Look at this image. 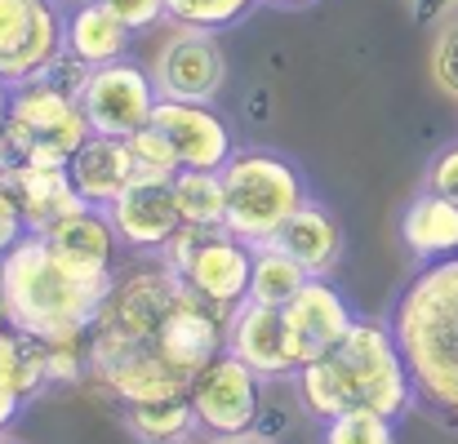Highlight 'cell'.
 <instances>
[{
    "label": "cell",
    "mask_w": 458,
    "mask_h": 444,
    "mask_svg": "<svg viewBox=\"0 0 458 444\" xmlns=\"http://www.w3.org/2000/svg\"><path fill=\"white\" fill-rule=\"evenodd\" d=\"M116 272H85L67 263L40 231H27L9 254H0V315L9 329L54 347L85 342Z\"/></svg>",
    "instance_id": "cell-1"
},
{
    "label": "cell",
    "mask_w": 458,
    "mask_h": 444,
    "mask_svg": "<svg viewBox=\"0 0 458 444\" xmlns=\"http://www.w3.org/2000/svg\"><path fill=\"white\" fill-rule=\"evenodd\" d=\"M294 391H299V405L320 423L347 409H374L396 423L419 400L401 342L392 324H378V320H356L329 356L303 364L294 373Z\"/></svg>",
    "instance_id": "cell-2"
},
{
    "label": "cell",
    "mask_w": 458,
    "mask_h": 444,
    "mask_svg": "<svg viewBox=\"0 0 458 444\" xmlns=\"http://www.w3.org/2000/svg\"><path fill=\"white\" fill-rule=\"evenodd\" d=\"M392 333L414 391L445 423H458V254L428 263L396 302Z\"/></svg>",
    "instance_id": "cell-3"
},
{
    "label": "cell",
    "mask_w": 458,
    "mask_h": 444,
    "mask_svg": "<svg viewBox=\"0 0 458 444\" xmlns=\"http://www.w3.org/2000/svg\"><path fill=\"white\" fill-rule=\"evenodd\" d=\"M223 173V227L245 245H267L307 205L303 173L276 151H232Z\"/></svg>",
    "instance_id": "cell-4"
},
{
    "label": "cell",
    "mask_w": 458,
    "mask_h": 444,
    "mask_svg": "<svg viewBox=\"0 0 458 444\" xmlns=\"http://www.w3.org/2000/svg\"><path fill=\"white\" fill-rule=\"evenodd\" d=\"M4 130L18 143V155L40 169H67L76 147L89 138V121L76 103V85H58L54 71L13 85Z\"/></svg>",
    "instance_id": "cell-5"
},
{
    "label": "cell",
    "mask_w": 458,
    "mask_h": 444,
    "mask_svg": "<svg viewBox=\"0 0 458 444\" xmlns=\"http://www.w3.org/2000/svg\"><path fill=\"white\" fill-rule=\"evenodd\" d=\"M160 263L182 276V285L205 297L214 311L232 315L254 281V245L236 240L227 227H178V236L160 249Z\"/></svg>",
    "instance_id": "cell-6"
},
{
    "label": "cell",
    "mask_w": 458,
    "mask_h": 444,
    "mask_svg": "<svg viewBox=\"0 0 458 444\" xmlns=\"http://www.w3.org/2000/svg\"><path fill=\"white\" fill-rule=\"evenodd\" d=\"M76 103H81V112L89 121V134L130 138V134H139V130L152 125L160 94H156L152 71H143L130 58H116L107 67L85 71Z\"/></svg>",
    "instance_id": "cell-7"
},
{
    "label": "cell",
    "mask_w": 458,
    "mask_h": 444,
    "mask_svg": "<svg viewBox=\"0 0 458 444\" xmlns=\"http://www.w3.org/2000/svg\"><path fill=\"white\" fill-rule=\"evenodd\" d=\"M259 373L236 360L232 351H218L187 387V400H191V414H196V427L214 440H227V436H245L259 427V409H263V391H259Z\"/></svg>",
    "instance_id": "cell-8"
},
{
    "label": "cell",
    "mask_w": 458,
    "mask_h": 444,
    "mask_svg": "<svg viewBox=\"0 0 458 444\" xmlns=\"http://www.w3.org/2000/svg\"><path fill=\"white\" fill-rule=\"evenodd\" d=\"M67 45L58 0H0V80L22 85L45 76Z\"/></svg>",
    "instance_id": "cell-9"
},
{
    "label": "cell",
    "mask_w": 458,
    "mask_h": 444,
    "mask_svg": "<svg viewBox=\"0 0 458 444\" xmlns=\"http://www.w3.org/2000/svg\"><path fill=\"white\" fill-rule=\"evenodd\" d=\"M223 76H227V63L214 31L174 27V36H165V45L156 49L152 80L156 94L169 103H214L223 89Z\"/></svg>",
    "instance_id": "cell-10"
},
{
    "label": "cell",
    "mask_w": 458,
    "mask_h": 444,
    "mask_svg": "<svg viewBox=\"0 0 458 444\" xmlns=\"http://www.w3.org/2000/svg\"><path fill=\"white\" fill-rule=\"evenodd\" d=\"M281 320H285V347H290L294 373L311 360L329 356L347 338V329L356 324L347 297L338 294L325 276H311L303 289L281 306Z\"/></svg>",
    "instance_id": "cell-11"
},
{
    "label": "cell",
    "mask_w": 458,
    "mask_h": 444,
    "mask_svg": "<svg viewBox=\"0 0 458 444\" xmlns=\"http://www.w3.org/2000/svg\"><path fill=\"white\" fill-rule=\"evenodd\" d=\"M107 218L116 227V240H125L139 254H160L182 227V214L174 205V187L152 182V178H134L107 205Z\"/></svg>",
    "instance_id": "cell-12"
},
{
    "label": "cell",
    "mask_w": 458,
    "mask_h": 444,
    "mask_svg": "<svg viewBox=\"0 0 458 444\" xmlns=\"http://www.w3.org/2000/svg\"><path fill=\"white\" fill-rule=\"evenodd\" d=\"M152 125L174 143L182 169H214L218 173L236 151L227 125L218 121V112H209V103H169V98H160Z\"/></svg>",
    "instance_id": "cell-13"
},
{
    "label": "cell",
    "mask_w": 458,
    "mask_h": 444,
    "mask_svg": "<svg viewBox=\"0 0 458 444\" xmlns=\"http://www.w3.org/2000/svg\"><path fill=\"white\" fill-rule=\"evenodd\" d=\"M227 351L245 360L259 378H294V360L285 347V320L281 306L245 297L227 315Z\"/></svg>",
    "instance_id": "cell-14"
},
{
    "label": "cell",
    "mask_w": 458,
    "mask_h": 444,
    "mask_svg": "<svg viewBox=\"0 0 458 444\" xmlns=\"http://www.w3.org/2000/svg\"><path fill=\"white\" fill-rule=\"evenodd\" d=\"M67 173H72V187L76 196L89 205V209H107L134 178V151H130V138H107V134H89L76 155L67 160Z\"/></svg>",
    "instance_id": "cell-15"
},
{
    "label": "cell",
    "mask_w": 458,
    "mask_h": 444,
    "mask_svg": "<svg viewBox=\"0 0 458 444\" xmlns=\"http://www.w3.org/2000/svg\"><path fill=\"white\" fill-rule=\"evenodd\" d=\"M0 178H4L9 196L18 200V214H22L27 231H49V227L63 222L67 214L85 209V200L76 196L67 169H40V164L18 160V164L4 169Z\"/></svg>",
    "instance_id": "cell-16"
},
{
    "label": "cell",
    "mask_w": 458,
    "mask_h": 444,
    "mask_svg": "<svg viewBox=\"0 0 458 444\" xmlns=\"http://www.w3.org/2000/svg\"><path fill=\"white\" fill-rule=\"evenodd\" d=\"M130 36L134 31L107 4L81 0L72 9V18H67V45H63V54L72 63H81L85 71H94V67H107V63L125 58L130 54Z\"/></svg>",
    "instance_id": "cell-17"
},
{
    "label": "cell",
    "mask_w": 458,
    "mask_h": 444,
    "mask_svg": "<svg viewBox=\"0 0 458 444\" xmlns=\"http://www.w3.org/2000/svg\"><path fill=\"white\" fill-rule=\"evenodd\" d=\"M276 245H281L294 263H303L307 276H329V272L338 267V258H343V227H338L334 214H325L320 205L307 200L303 209L281 227Z\"/></svg>",
    "instance_id": "cell-18"
},
{
    "label": "cell",
    "mask_w": 458,
    "mask_h": 444,
    "mask_svg": "<svg viewBox=\"0 0 458 444\" xmlns=\"http://www.w3.org/2000/svg\"><path fill=\"white\" fill-rule=\"evenodd\" d=\"M67 263L85 267V272H112V254H116V227L107 218V209H76L63 222H54L49 231H40Z\"/></svg>",
    "instance_id": "cell-19"
},
{
    "label": "cell",
    "mask_w": 458,
    "mask_h": 444,
    "mask_svg": "<svg viewBox=\"0 0 458 444\" xmlns=\"http://www.w3.org/2000/svg\"><path fill=\"white\" fill-rule=\"evenodd\" d=\"M401 240L405 249L419 258V263H441V258H454L458 254V205L437 196V191H423L405 218H401Z\"/></svg>",
    "instance_id": "cell-20"
},
{
    "label": "cell",
    "mask_w": 458,
    "mask_h": 444,
    "mask_svg": "<svg viewBox=\"0 0 458 444\" xmlns=\"http://www.w3.org/2000/svg\"><path fill=\"white\" fill-rule=\"evenodd\" d=\"M125 423L143 444H174L196 436V414L187 396H169V400H143V405H125Z\"/></svg>",
    "instance_id": "cell-21"
},
{
    "label": "cell",
    "mask_w": 458,
    "mask_h": 444,
    "mask_svg": "<svg viewBox=\"0 0 458 444\" xmlns=\"http://www.w3.org/2000/svg\"><path fill=\"white\" fill-rule=\"evenodd\" d=\"M174 205L187 227H223L227 200H223V173L214 169H178L174 173Z\"/></svg>",
    "instance_id": "cell-22"
},
{
    "label": "cell",
    "mask_w": 458,
    "mask_h": 444,
    "mask_svg": "<svg viewBox=\"0 0 458 444\" xmlns=\"http://www.w3.org/2000/svg\"><path fill=\"white\" fill-rule=\"evenodd\" d=\"M307 276L303 263H294L276 240L267 245H254V281H250V297L254 302H267V306H285L290 297L303 289Z\"/></svg>",
    "instance_id": "cell-23"
},
{
    "label": "cell",
    "mask_w": 458,
    "mask_h": 444,
    "mask_svg": "<svg viewBox=\"0 0 458 444\" xmlns=\"http://www.w3.org/2000/svg\"><path fill=\"white\" fill-rule=\"evenodd\" d=\"M0 382H9L22 400H31L45 382H49V364H45V342L18 333V329H0Z\"/></svg>",
    "instance_id": "cell-24"
},
{
    "label": "cell",
    "mask_w": 458,
    "mask_h": 444,
    "mask_svg": "<svg viewBox=\"0 0 458 444\" xmlns=\"http://www.w3.org/2000/svg\"><path fill=\"white\" fill-rule=\"evenodd\" d=\"M259 0H165V13L174 27H191V31H223L236 27Z\"/></svg>",
    "instance_id": "cell-25"
},
{
    "label": "cell",
    "mask_w": 458,
    "mask_h": 444,
    "mask_svg": "<svg viewBox=\"0 0 458 444\" xmlns=\"http://www.w3.org/2000/svg\"><path fill=\"white\" fill-rule=\"evenodd\" d=\"M320 444H396V427H392V418H383L374 409H347L325 423Z\"/></svg>",
    "instance_id": "cell-26"
},
{
    "label": "cell",
    "mask_w": 458,
    "mask_h": 444,
    "mask_svg": "<svg viewBox=\"0 0 458 444\" xmlns=\"http://www.w3.org/2000/svg\"><path fill=\"white\" fill-rule=\"evenodd\" d=\"M130 151H134V169H139V178H152V182H174V173L182 169L178 164V151L174 143L148 125V130H139V134H130Z\"/></svg>",
    "instance_id": "cell-27"
},
{
    "label": "cell",
    "mask_w": 458,
    "mask_h": 444,
    "mask_svg": "<svg viewBox=\"0 0 458 444\" xmlns=\"http://www.w3.org/2000/svg\"><path fill=\"white\" fill-rule=\"evenodd\" d=\"M432 80L441 85V94L458 98V18H450L432 40Z\"/></svg>",
    "instance_id": "cell-28"
},
{
    "label": "cell",
    "mask_w": 458,
    "mask_h": 444,
    "mask_svg": "<svg viewBox=\"0 0 458 444\" xmlns=\"http://www.w3.org/2000/svg\"><path fill=\"white\" fill-rule=\"evenodd\" d=\"M98 4H107L130 31H152L160 18H169L165 0H98Z\"/></svg>",
    "instance_id": "cell-29"
},
{
    "label": "cell",
    "mask_w": 458,
    "mask_h": 444,
    "mask_svg": "<svg viewBox=\"0 0 458 444\" xmlns=\"http://www.w3.org/2000/svg\"><path fill=\"white\" fill-rule=\"evenodd\" d=\"M428 191H437V196H445V200L458 205V143L437 151V160L428 169Z\"/></svg>",
    "instance_id": "cell-30"
},
{
    "label": "cell",
    "mask_w": 458,
    "mask_h": 444,
    "mask_svg": "<svg viewBox=\"0 0 458 444\" xmlns=\"http://www.w3.org/2000/svg\"><path fill=\"white\" fill-rule=\"evenodd\" d=\"M22 236H27V222H22L18 200L9 196V187H4V178H0V254H9Z\"/></svg>",
    "instance_id": "cell-31"
},
{
    "label": "cell",
    "mask_w": 458,
    "mask_h": 444,
    "mask_svg": "<svg viewBox=\"0 0 458 444\" xmlns=\"http://www.w3.org/2000/svg\"><path fill=\"white\" fill-rule=\"evenodd\" d=\"M18 414H22V396H18L9 382H0V431H9Z\"/></svg>",
    "instance_id": "cell-32"
},
{
    "label": "cell",
    "mask_w": 458,
    "mask_h": 444,
    "mask_svg": "<svg viewBox=\"0 0 458 444\" xmlns=\"http://www.w3.org/2000/svg\"><path fill=\"white\" fill-rule=\"evenodd\" d=\"M214 444H276V440H267L259 431H245V436H227V440H214Z\"/></svg>",
    "instance_id": "cell-33"
},
{
    "label": "cell",
    "mask_w": 458,
    "mask_h": 444,
    "mask_svg": "<svg viewBox=\"0 0 458 444\" xmlns=\"http://www.w3.org/2000/svg\"><path fill=\"white\" fill-rule=\"evenodd\" d=\"M9 94H13V85H9V80H0V125L9 121Z\"/></svg>",
    "instance_id": "cell-34"
},
{
    "label": "cell",
    "mask_w": 458,
    "mask_h": 444,
    "mask_svg": "<svg viewBox=\"0 0 458 444\" xmlns=\"http://www.w3.org/2000/svg\"><path fill=\"white\" fill-rule=\"evenodd\" d=\"M267 4H281V9H303V4H311V0H267Z\"/></svg>",
    "instance_id": "cell-35"
},
{
    "label": "cell",
    "mask_w": 458,
    "mask_h": 444,
    "mask_svg": "<svg viewBox=\"0 0 458 444\" xmlns=\"http://www.w3.org/2000/svg\"><path fill=\"white\" fill-rule=\"evenodd\" d=\"M0 444H22L18 436H9V431H0Z\"/></svg>",
    "instance_id": "cell-36"
},
{
    "label": "cell",
    "mask_w": 458,
    "mask_h": 444,
    "mask_svg": "<svg viewBox=\"0 0 458 444\" xmlns=\"http://www.w3.org/2000/svg\"><path fill=\"white\" fill-rule=\"evenodd\" d=\"M174 444H196V436H187V440H174Z\"/></svg>",
    "instance_id": "cell-37"
},
{
    "label": "cell",
    "mask_w": 458,
    "mask_h": 444,
    "mask_svg": "<svg viewBox=\"0 0 458 444\" xmlns=\"http://www.w3.org/2000/svg\"><path fill=\"white\" fill-rule=\"evenodd\" d=\"M58 4H81V0H58Z\"/></svg>",
    "instance_id": "cell-38"
}]
</instances>
